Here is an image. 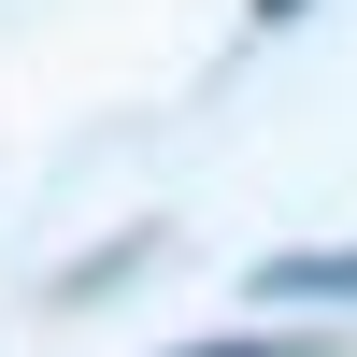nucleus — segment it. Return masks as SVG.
I'll return each mask as SVG.
<instances>
[{
    "label": "nucleus",
    "instance_id": "1",
    "mask_svg": "<svg viewBox=\"0 0 357 357\" xmlns=\"http://www.w3.org/2000/svg\"><path fill=\"white\" fill-rule=\"evenodd\" d=\"M257 301H301V314H357V243H329V257H272V272H257Z\"/></svg>",
    "mask_w": 357,
    "mask_h": 357
},
{
    "label": "nucleus",
    "instance_id": "2",
    "mask_svg": "<svg viewBox=\"0 0 357 357\" xmlns=\"http://www.w3.org/2000/svg\"><path fill=\"white\" fill-rule=\"evenodd\" d=\"M186 357H301V343H186Z\"/></svg>",
    "mask_w": 357,
    "mask_h": 357
},
{
    "label": "nucleus",
    "instance_id": "3",
    "mask_svg": "<svg viewBox=\"0 0 357 357\" xmlns=\"http://www.w3.org/2000/svg\"><path fill=\"white\" fill-rule=\"evenodd\" d=\"M257 15H301V0H257Z\"/></svg>",
    "mask_w": 357,
    "mask_h": 357
}]
</instances>
